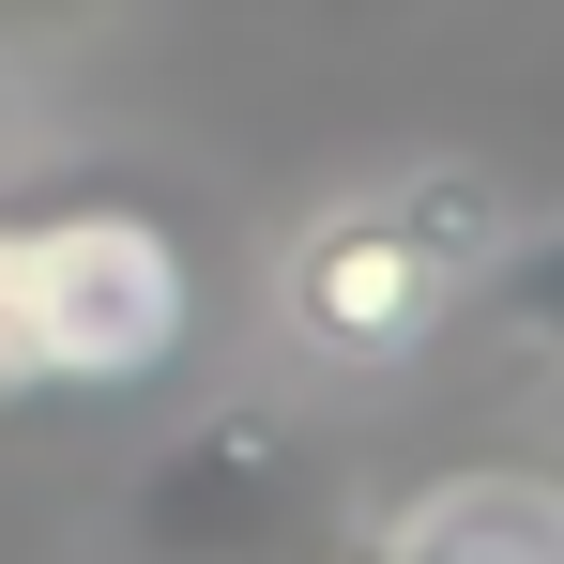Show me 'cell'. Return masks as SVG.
Here are the masks:
<instances>
[{"instance_id":"cell-3","label":"cell","mask_w":564,"mask_h":564,"mask_svg":"<svg viewBox=\"0 0 564 564\" xmlns=\"http://www.w3.org/2000/svg\"><path fill=\"white\" fill-rule=\"evenodd\" d=\"M367 564H564V473L458 458V473H427V488L381 519Z\"/></svg>"},{"instance_id":"cell-6","label":"cell","mask_w":564,"mask_h":564,"mask_svg":"<svg viewBox=\"0 0 564 564\" xmlns=\"http://www.w3.org/2000/svg\"><path fill=\"white\" fill-rule=\"evenodd\" d=\"M0 412H31V321H15V214H0Z\"/></svg>"},{"instance_id":"cell-1","label":"cell","mask_w":564,"mask_h":564,"mask_svg":"<svg viewBox=\"0 0 564 564\" xmlns=\"http://www.w3.org/2000/svg\"><path fill=\"white\" fill-rule=\"evenodd\" d=\"M15 321H31V397H138L184 367L198 275L138 198H46L15 214Z\"/></svg>"},{"instance_id":"cell-2","label":"cell","mask_w":564,"mask_h":564,"mask_svg":"<svg viewBox=\"0 0 564 564\" xmlns=\"http://www.w3.org/2000/svg\"><path fill=\"white\" fill-rule=\"evenodd\" d=\"M458 305H473V275L427 245V214H412L397 184L321 198V214L275 245V336H290V367H321V381H397V367H427Z\"/></svg>"},{"instance_id":"cell-7","label":"cell","mask_w":564,"mask_h":564,"mask_svg":"<svg viewBox=\"0 0 564 564\" xmlns=\"http://www.w3.org/2000/svg\"><path fill=\"white\" fill-rule=\"evenodd\" d=\"M107 0H0V62H15V46H62V31H93Z\"/></svg>"},{"instance_id":"cell-4","label":"cell","mask_w":564,"mask_h":564,"mask_svg":"<svg viewBox=\"0 0 564 564\" xmlns=\"http://www.w3.org/2000/svg\"><path fill=\"white\" fill-rule=\"evenodd\" d=\"M275 443H260V427H214V443H184V458H169V488H153V534H184V550H214V534H229V550H260V519H275Z\"/></svg>"},{"instance_id":"cell-5","label":"cell","mask_w":564,"mask_h":564,"mask_svg":"<svg viewBox=\"0 0 564 564\" xmlns=\"http://www.w3.org/2000/svg\"><path fill=\"white\" fill-rule=\"evenodd\" d=\"M488 305H503L534 351H564V229H519V245L488 260Z\"/></svg>"}]
</instances>
